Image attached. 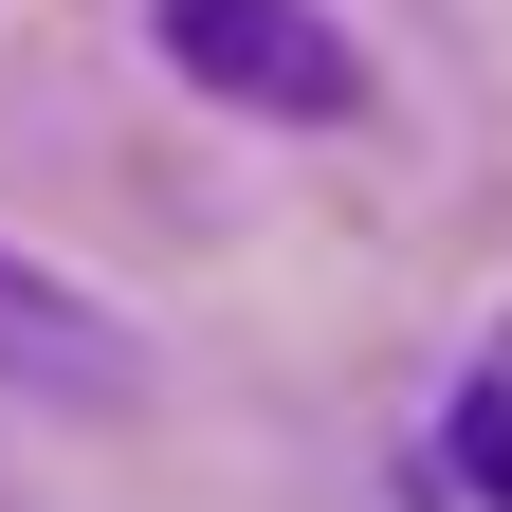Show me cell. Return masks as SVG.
<instances>
[{
  "label": "cell",
  "instance_id": "obj_1",
  "mask_svg": "<svg viewBox=\"0 0 512 512\" xmlns=\"http://www.w3.org/2000/svg\"><path fill=\"white\" fill-rule=\"evenodd\" d=\"M147 37H165L183 92H220L256 128H348L366 110V55H348V19H311V0H147Z\"/></svg>",
  "mask_w": 512,
  "mask_h": 512
},
{
  "label": "cell",
  "instance_id": "obj_2",
  "mask_svg": "<svg viewBox=\"0 0 512 512\" xmlns=\"http://www.w3.org/2000/svg\"><path fill=\"white\" fill-rule=\"evenodd\" d=\"M403 512H512V311L458 348V384L403 439Z\"/></svg>",
  "mask_w": 512,
  "mask_h": 512
},
{
  "label": "cell",
  "instance_id": "obj_3",
  "mask_svg": "<svg viewBox=\"0 0 512 512\" xmlns=\"http://www.w3.org/2000/svg\"><path fill=\"white\" fill-rule=\"evenodd\" d=\"M0 384H37V403H128V384H147V348H128V311H92L74 275L0 256Z\"/></svg>",
  "mask_w": 512,
  "mask_h": 512
}]
</instances>
